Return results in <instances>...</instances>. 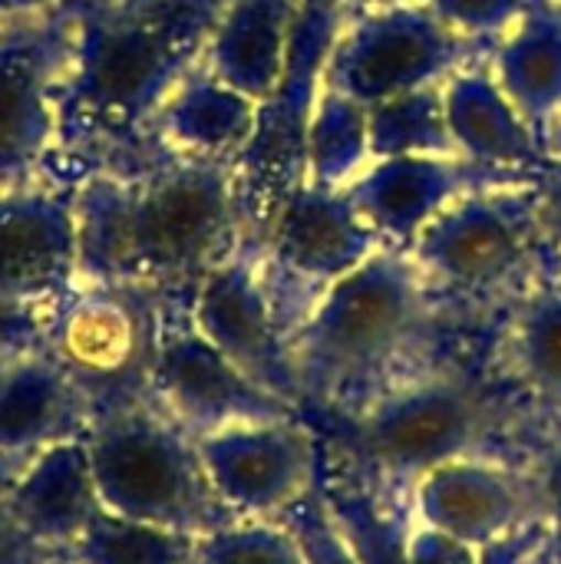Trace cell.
Instances as JSON below:
<instances>
[{"label": "cell", "mask_w": 561, "mask_h": 564, "mask_svg": "<svg viewBox=\"0 0 561 564\" xmlns=\"http://www.w3.org/2000/svg\"><path fill=\"white\" fill-rule=\"evenodd\" d=\"M344 416L350 459L344 466L364 492L410 512L413 489L433 469L493 456L526 410L483 377L427 360Z\"/></svg>", "instance_id": "277c9868"}, {"label": "cell", "mask_w": 561, "mask_h": 564, "mask_svg": "<svg viewBox=\"0 0 561 564\" xmlns=\"http://www.w3.org/2000/svg\"><path fill=\"white\" fill-rule=\"evenodd\" d=\"M532 188H536V205H539V218H542V228H546V238L555 251V261L561 268V162H546L536 178H532Z\"/></svg>", "instance_id": "1f68e13d"}, {"label": "cell", "mask_w": 561, "mask_h": 564, "mask_svg": "<svg viewBox=\"0 0 561 564\" xmlns=\"http://www.w3.org/2000/svg\"><path fill=\"white\" fill-rule=\"evenodd\" d=\"M443 317L407 251L377 248L341 278L288 340L301 406L350 413L430 360Z\"/></svg>", "instance_id": "3957f363"}, {"label": "cell", "mask_w": 561, "mask_h": 564, "mask_svg": "<svg viewBox=\"0 0 561 564\" xmlns=\"http://www.w3.org/2000/svg\"><path fill=\"white\" fill-rule=\"evenodd\" d=\"M188 564H311L301 539L284 522L238 519L198 535Z\"/></svg>", "instance_id": "4316f807"}, {"label": "cell", "mask_w": 561, "mask_h": 564, "mask_svg": "<svg viewBox=\"0 0 561 564\" xmlns=\"http://www.w3.org/2000/svg\"><path fill=\"white\" fill-rule=\"evenodd\" d=\"M304 162H308L304 182L321 188H344L354 175H360L370 165L367 106L321 86L308 119Z\"/></svg>", "instance_id": "cb8c5ba5"}, {"label": "cell", "mask_w": 561, "mask_h": 564, "mask_svg": "<svg viewBox=\"0 0 561 564\" xmlns=\"http://www.w3.org/2000/svg\"><path fill=\"white\" fill-rule=\"evenodd\" d=\"M476 43L440 23L420 0L390 3L350 20L327 50L321 86L377 106L390 96L443 83L463 69Z\"/></svg>", "instance_id": "30bf717a"}, {"label": "cell", "mask_w": 561, "mask_h": 564, "mask_svg": "<svg viewBox=\"0 0 561 564\" xmlns=\"http://www.w3.org/2000/svg\"><path fill=\"white\" fill-rule=\"evenodd\" d=\"M542 149H546L549 162H561V112H559V119L546 129V135H542Z\"/></svg>", "instance_id": "8d00e7d4"}, {"label": "cell", "mask_w": 561, "mask_h": 564, "mask_svg": "<svg viewBox=\"0 0 561 564\" xmlns=\"http://www.w3.org/2000/svg\"><path fill=\"white\" fill-rule=\"evenodd\" d=\"M215 496L235 519L281 522L321 486V443L298 416L195 440Z\"/></svg>", "instance_id": "7c38bea8"}, {"label": "cell", "mask_w": 561, "mask_h": 564, "mask_svg": "<svg viewBox=\"0 0 561 564\" xmlns=\"http://www.w3.org/2000/svg\"><path fill=\"white\" fill-rule=\"evenodd\" d=\"M539 564H561V535L559 532H546V545H542V562Z\"/></svg>", "instance_id": "74e56055"}, {"label": "cell", "mask_w": 561, "mask_h": 564, "mask_svg": "<svg viewBox=\"0 0 561 564\" xmlns=\"http://www.w3.org/2000/svg\"><path fill=\"white\" fill-rule=\"evenodd\" d=\"M46 564H76V562H69V558H60V555H56V558H50Z\"/></svg>", "instance_id": "ab89813d"}, {"label": "cell", "mask_w": 561, "mask_h": 564, "mask_svg": "<svg viewBox=\"0 0 561 564\" xmlns=\"http://www.w3.org/2000/svg\"><path fill=\"white\" fill-rule=\"evenodd\" d=\"M3 502L17 525L40 545L53 549L56 555L73 545L89 519L103 509L86 436L40 449Z\"/></svg>", "instance_id": "ffe728a7"}, {"label": "cell", "mask_w": 561, "mask_h": 564, "mask_svg": "<svg viewBox=\"0 0 561 564\" xmlns=\"http://www.w3.org/2000/svg\"><path fill=\"white\" fill-rule=\"evenodd\" d=\"M443 324L496 321L539 281L561 271L529 182L456 198L407 251Z\"/></svg>", "instance_id": "5b68a950"}, {"label": "cell", "mask_w": 561, "mask_h": 564, "mask_svg": "<svg viewBox=\"0 0 561 564\" xmlns=\"http://www.w3.org/2000/svg\"><path fill=\"white\" fill-rule=\"evenodd\" d=\"M258 122V102L195 66L152 119V135L169 149L231 162L245 152Z\"/></svg>", "instance_id": "603a6c76"}, {"label": "cell", "mask_w": 561, "mask_h": 564, "mask_svg": "<svg viewBox=\"0 0 561 564\" xmlns=\"http://www.w3.org/2000/svg\"><path fill=\"white\" fill-rule=\"evenodd\" d=\"M529 178L536 175L479 165L463 155H397L370 159V165L344 185V195L384 248L410 251L420 231L456 198Z\"/></svg>", "instance_id": "5bb4252c"}, {"label": "cell", "mask_w": 561, "mask_h": 564, "mask_svg": "<svg viewBox=\"0 0 561 564\" xmlns=\"http://www.w3.org/2000/svg\"><path fill=\"white\" fill-rule=\"evenodd\" d=\"M76 274L86 288L195 291L245 245L235 165L165 142L136 169L76 185Z\"/></svg>", "instance_id": "7a4b0ae2"}, {"label": "cell", "mask_w": 561, "mask_h": 564, "mask_svg": "<svg viewBox=\"0 0 561 564\" xmlns=\"http://www.w3.org/2000/svg\"><path fill=\"white\" fill-rule=\"evenodd\" d=\"M155 321V294L79 284L50 311L43 350L76 380L99 416L152 400Z\"/></svg>", "instance_id": "52a82bcc"}, {"label": "cell", "mask_w": 561, "mask_h": 564, "mask_svg": "<svg viewBox=\"0 0 561 564\" xmlns=\"http://www.w3.org/2000/svg\"><path fill=\"white\" fill-rule=\"evenodd\" d=\"M321 7H327L344 26L370 10H380V7H390V3H403V0H317Z\"/></svg>", "instance_id": "836d02e7"}, {"label": "cell", "mask_w": 561, "mask_h": 564, "mask_svg": "<svg viewBox=\"0 0 561 564\" xmlns=\"http://www.w3.org/2000/svg\"><path fill=\"white\" fill-rule=\"evenodd\" d=\"M403 564H486V552L410 519L403 535Z\"/></svg>", "instance_id": "f1b7e54d"}, {"label": "cell", "mask_w": 561, "mask_h": 564, "mask_svg": "<svg viewBox=\"0 0 561 564\" xmlns=\"http://www.w3.org/2000/svg\"><path fill=\"white\" fill-rule=\"evenodd\" d=\"M198 535L136 522L99 509L60 558L76 564H188Z\"/></svg>", "instance_id": "484cf974"}, {"label": "cell", "mask_w": 561, "mask_h": 564, "mask_svg": "<svg viewBox=\"0 0 561 564\" xmlns=\"http://www.w3.org/2000/svg\"><path fill=\"white\" fill-rule=\"evenodd\" d=\"M10 357H17V354H0V370L7 367V360H10Z\"/></svg>", "instance_id": "f35d334b"}, {"label": "cell", "mask_w": 561, "mask_h": 564, "mask_svg": "<svg viewBox=\"0 0 561 564\" xmlns=\"http://www.w3.org/2000/svg\"><path fill=\"white\" fill-rule=\"evenodd\" d=\"M50 558H56V552L30 539L0 499V564H46Z\"/></svg>", "instance_id": "d6a6232c"}, {"label": "cell", "mask_w": 561, "mask_h": 564, "mask_svg": "<svg viewBox=\"0 0 561 564\" xmlns=\"http://www.w3.org/2000/svg\"><path fill=\"white\" fill-rule=\"evenodd\" d=\"M410 519L479 552L549 529L539 486L522 459L466 456L433 469L410 496Z\"/></svg>", "instance_id": "4fadbf2b"}, {"label": "cell", "mask_w": 561, "mask_h": 564, "mask_svg": "<svg viewBox=\"0 0 561 564\" xmlns=\"http://www.w3.org/2000/svg\"><path fill=\"white\" fill-rule=\"evenodd\" d=\"M430 13L470 43H496L522 13V0H420Z\"/></svg>", "instance_id": "83f0119b"}, {"label": "cell", "mask_w": 561, "mask_h": 564, "mask_svg": "<svg viewBox=\"0 0 561 564\" xmlns=\"http://www.w3.org/2000/svg\"><path fill=\"white\" fill-rule=\"evenodd\" d=\"M76 50L53 89L56 139L43 182L76 188L96 172H126L162 142L152 119L202 66L228 0H69Z\"/></svg>", "instance_id": "6da1fadb"}, {"label": "cell", "mask_w": 561, "mask_h": 564, "mask_svg": "<svg viewBox=\"0 0 561 564\" xmlns=\"http://www.w3.org/2000/svg\"><path fill=\"white\" fill-rule=\"evenodd\" d=\"M301 0H228L202 66L231 89L265 102L288 66Z\"/></svg>", "instance_id": "44dd1931"}, {"label": "cell", "mask_w": 561, "mask_h": 564, "mask_svg": "<svg viewBox=\"0 0 561 564\" xmlns=\"http://www.w3.org/2000/svg\"><path fill=\"white\" fill-rule=\"evenodd\" d=\"M192 294H162L152 350V400L188 436L298 416V406L245 377L192 321Z\"/></svg>", "instance_id": "9c48e42d"}, {"label": "cell", "mask_w": 561, "mask_h": 564, "mask_svg": "<svg viewBox=\"0 0 561 564\" xmlns=\"http://www.w3.org/2000/svg\"><path fill=\"white\" fill-rule=\"evenodd\" d=\"M60 0H0V23L13 20V17H23V13H36V10H46Z\"/></svg>", "instance_id": "d590c367"}, {"label": "cell", "mask_w": 561, "mask_h": 564, "mask_svg": "<svg viewBox=\"0 0 561 564\" xmlns=\"http://www.w3.org/2000/svg\"><path fill=\"white\" fill-rule=\"evenodd\" d=\"M53 307L33 304H3L0 301V354H26L40 350L46 337Z\"/></svg>", "instance_id": "4dcf8cb0"}, {"label": "cell", "mask_w": 561, "mask_h": 564, "mask_svg": "<svg viewBox=\"0 0 561 564\" xmlns=\"http://www.w3.org/2000/svg\"><path fill=\"white\" fill-rule=\"evenodd\" d=\"M258 251L261 248L241 245L198 281L192 294V321L245 377L301 410L288 340L258 278Z\"/></svg>", "instance_id": "9a60e30c"}, {"label": "cell", "mask_w": 561, "mask_h": 564, "mask_svg": "<svg viewBox=\"0 0 561 564\" xmlns=\"http://www.w3.org/2000/svg\"><path fill=\"white\" fill-rule=\"evenodd\" d=\"M377 248H384L380 238L354 212L344 188L304 182L281 205L258 251V278L284 340H291L317 301Z\"/></svg>", "instance_id": "ba28073f"}, {"label": "cell", "mask_w": 561, "mask_h": 564, "mask_svg": "<svg viewBox=\"0 0 561 564\" xmlns=\"http://www.w3.org/2000/svg\"><path fill=\"white\" fill-rule=\"evenodd\" d=\"M33 456L36 453H7V449H0V499L10 496V489L17 486V479L23 476V469L30 466Z\"/></svg>", "instance_id": "e575fe53"}, {"label": "cell", "mask_w": 561, "mask_h": 564, "mask_svg": "<svg viewBox=\"0 0 561 564\" xmlns=\"http://www.w3.org/2000/svg\"><path fill=\"white\" fill-rule=\"evenodd\" d=\"M76 188H0V301L56 307L76 288Z\"/></svg>", "instance_id": "2e32d148"}, {"label": "cell", "mask_w": 561, "mask_h": 564, "mask_svg": "<svg viewBox=\"0 0 561 564\" xmlns=\"http://www.w3.org/2000/svg\"><path fill=\"white\" fill-rule=\"evenodd\" d=\"M443 106L456 155L526 175H536L549 162L542 139L509 102L493 69L463 66L453 76H446Z\"/></svg>", "instance_id": "d6986e66"}, {"label": "cell", "mask_w": 561, "mask_h": 564, "mask_svg": "<svg viewBox=\"0 0 561 564\" xmlns=\"http://www.w3.org/2000/svg\"><path fill=\"white\" fill-rule=\"evenodd\" d=\"M522 463L539 486L549 529L561 535V430H552Z\"/></svg>", "instance_id": "f546056e"}, {"label": "cell", "mask_w": 561, "mask_h": 564, "mask_svg": "<svg viewBox=\"0 0 561 564\" xmlns=\"http://www.w3.org/2000/svg\"><path fill=\"white\" fill-rule=\"evenodd\" d=\"M496 327V377L529 420L561 430V271L522 294Z\"/></svg>", "instance_id": "e0dca14e"}, {"label": "cell", "mask_w": 561, "mask_h": 564, "mask_svg": "<svg viewBox=\"0 0 561 564\" xmlns=\"http://www.w3.org/2000/svg\"><path fill=\"white\" fill-rule=\"evenodd\" d=\"M96 496L106 512L208 535L238 522L215 496L195 436L155 400L99 413L86 433Z\"/></svg>", "instance_id": "8992f818"}, {"label": "cell", "mask_w": 561, "mask_h": 564, "mask_svg": "<svg viewBox=\"0 0 561 564\" xmlns=\"http://www.w3.org/2000/svg\"><path fill=\"white\" fill-rule=\"evenodd\" d=\"M367 129H370V159L456 155L446 122V106H443V83L420 86L370 106Z\"/></svg>", "instance_id": "d4e9b609"}, {"label": "cell", "mask_w": 561, "mask_h": 564, "mask_svg": "<svg viewBox=\"0 0 561 564\" xmlns=\"http://www.w3.org/2000/svg\"><path fill=\"white\" fill-rule=\"evenodd\" d=\"M489 69L542 139L561 112V0H522L516 23L496 40Z\"/></svg>", "instance_id": "7402d4cb"}, {"label": "cell", "mask_w": 561, "mask_h": 564, "mask_svg": "<svg viewBox=\"0 0 561 564\" xmlns=\"http://www.w3.org/2000/svg\"><path fill=\"white\" fill-rule=\"evenodd\" d=\"M76 50L69 0L0 23V188L43 182L56 139L53 89Z\"/></svg>", "instance_id": "8fae6325"}, {"label": "cell", "mask_w": 561, "mask_h": 564, "mask_svg": "<svg viewBox=\"0 0 561 564\" xmlns=\"http://www.w3.org/2000/svg\"><path fill=\"white\" fill-rule=\"evenodd\" d=\"M93 416L89 397L43 347L10 357L0 370V449L40 453L83 440Z\"/></svg>", "instance_id": "ac0fdd59"}]
</instances>
